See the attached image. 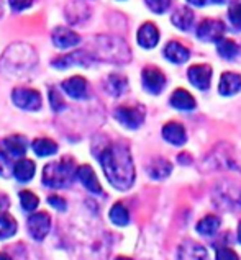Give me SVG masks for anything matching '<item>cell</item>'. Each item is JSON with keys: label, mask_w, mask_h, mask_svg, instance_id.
Returning <instances> with one entry per match:
<instances>
[{"label": "cell", "mask_w": 241, "mask_h": 260, "mask_svg": "<svg viewBox=\"0 0 241 260\" xmlns=\"http://www.w3.org/2000/svg\"><path fill=\"white\" fill-rule=\"evenodd\" d=\"M212 2H213V4H223L225 0H212Z\"/></svg>", "instance_id": "7bdbcfd3"}, {"label": "cell", "mask_w": 241, "mask_h": 260, "mask_svg": "<svg viewBox=\"0 0 241 260\" xmlns=\"http://www.w3.org/2000/svg\"><path fill=\"white\" fill-rule=\"evenodd\" d=\"M48 203L55 208V210L58 211H64L66 210V200H63L61 197H56V195H52L48 198Z\"/></svg>", "instance_id": "74e56055"}, {"label": "cell", "mask_w": 241, "mask_h": 260, "mask_svg": "<svg viewBox=\"0 0 241 260\" xmlns=\"http://www.w3.org/2000/svg\"><path fill=\"white\" fill-rule=\"evenodd\" d=\"M110 219L117 226H126L130 222V213L122 203H115L110 210Z\"/></svg>", "instance_id": "f1b7e54d"}, {"label": "cell", "mask_w": 241, "mask_h": 260, "mask_svg": "<svg viewBox=\"0 0 241 260\" xmlns=\"http://www.w3.org/2000/svg\"><path fill=\"white\" fill-rule=\"evenodd\" d=\"M218 228H220V219H218V216H215V214H207L205 218H202L199 221L197 233L210 237L218 231Z\"/></svg>", "instance_id": "cb8c5ba5"}, {"label": "cell", "mask_w": 241, "mask_h": 260, "mask_svg": "<svg viewBox=\"0 0 241 260\" xmlns=\"http://www.w3.org/2000/svg\"><path fill=\"white\" fill-rule=\"evenodd\" d=\"M187 2H191L192 5H197V7H202L203 4L207 2V0H187Z\"/></svg>", "instance_id": "f35d334b"}, {"label": "cell", "mask_w": 241, "mask_h": 260, "mask_svg": "<svg viewBox=\"0 0 241 260\" xmlns=\"http://www.w3.org/2000/svg\"><path fill=\"white\" fill-rule=\"evenodd\" d=\"M159 41V31L153 23H145L138 29V43L140 46L151 49Z\"/></svg>", "instance_id": "d6986e66"}, {"label": "cell", "mask_w": 241, "mask_h": 260, "mask_svg": "<svg viewBox=\"0 0 241 260\" xmlns=\"http://www.w3.org/2000/svg\"><path fill=\"white\" fill-rule=\"evenodd\" d=\"M172 170V166L171 162H168L166 159H161L157 157L151 162V166L148 167V172L149 175H151L153 178H156V180H161V178H166Z\"/></svg>", "instance_id": "d4e9b609"}, {"label": "cell", "mask_w": 241, "mask_h": 260, "mask_svg": "<svg viewBox=\"0 0 241 260\" xmlns=\"http://www.w3.org/2000/svg\"><path fill=\"white\" fill-rule=\"evenodd\" d=\"M36 64V54L28 44H15L0 59V71L7 76H21Z\"/></svg>", "instance_id": "7a4b0ae2"}, {"label": "cell", "mask_w": 241, "mask_h": 260, "mask_svg": "<svg viewBox=\"0 0 241 260\" xmlns=\"http://www.w3.org/2000/svg\"><path fill=\"white\" fill-rule=\"evenodd\" d=\"M141 79H143V85H145L146 90L149 93H154V95L161 93L164 85H166L164 74L157 68H154V66H148V68L143 69Z\"/></svg>", "instance_id": "ba28073f"}, {"label": "cell", "mask_w": 241, "mask_h": 260, "mask_svg": "<svg viewBox=\"0 0 241 260\" xmlns=\"http://www.w3.org/2000/svg\"><path fill=\"white\" fill-rule=\"evenodd\" d=\"M146 4L154 13H164L169 9L171 0H146Z\"/></svg>", "instance_id": "836d02e7"}, {"label": "cell", "mask_w": 241, "mask_h": 260, "mask_svg": "<svg viewBox=\"0 0 241 260\" xmlns=\"http://www.w3.org/2000/svg\"><path fill=\"white\" fill-rule=\"evenodd\" d=\"M107 92L112 93V95H122L125 90H126V87H128V80L126 77L123 76H118V74H112V76L107 79Z\"/></svg>", "instance_id": "83f0119b"}, {"label": "cell", "mask_w": 241, "mask_h": 260, "mask_svg": "<svg viewBox=\"0 0 241 260\" xmlns=\"http://www.w3.org/2000/svg\"><path fill=\"white\" fill-rule=\"evenodd\" d=\"M2 147L9 157H23L26 152V141L21 136H10L2 141Z\"/></svg>", "instance_id": "ac0fdd59"}, {"label": "cell", "mask_w": 241, "mask_h": 260, "mask_svg": "<svg viewBox=\"0 0 241 260\" xmlns=\"http://www.w3.org/2000/svg\"><path fill=\"white\" fill-rule=\"evenodd\" d=\"M177 260H208V254L202 244L185 239L177 249Z\"/></svg>", "instance_id": "30bf717a"}, {"label": "cell", "mask_w": 241, "mask_h": 260, "mask_svg": "<svg viewBox=\"0 0 241 260\" xmlns=\"http://www.w3.org/2000/svg\"><path fill=\"white\" fill-rule=\"evenodd\" d=\"M77 175V169L71 157H64L59 162L48 164L43 170V183L51 188H63L67 187L74 177Z\"/></svg>", "instance_id": "3957f363"}, {"label": "cell", "mask_w": 241, "mask_h": 260, "mask_svg": "<svg viewBox=\"0 0 241 260\" xmlns=\"http://www.w3.org/2000/svg\"><path fill=\"white\" fill-rule=\"evenodd\" d=\"M0 260H12L10 255H7L5 252H0Z\"/></svg>", "instance_id": "ab89813d"}, {"label": "cell", "mask_w": 241, "mask_h": 260, "mask_svg": "<svg viewBox=\"0 0 241 260\" xmlns=\"http://www.w3.org/2000/svg\"><path fill=\"white\" fill-rule=\"evenodd\" d=\"M187 76L194 87H197L199 90H207L212 80V68L207 64H195L189 68Z\"/></svg>", "instance_id": "8fae6325"}, {"label": "cell", "mask_w": 241, "mask_h": 260, "mask_svg": "<svg viewBox=\"0 0 241 260\" xmlns=\"http://www.w3.org/2000/svg\"><path fill=\"white\" fill-rule=\"evenodd\" d=\"M33 151L40 157H46V155H52L58 152V144L52 139L40 138L33 141Z\"/></svg>", "instance_id": "484cf974"}, {"label": "cell", "mask_w": 241, "mask_h": 260, "mask_svg": "<svg viewBox=\"0 0 241 260\" xmlns=\"http://www.w3.org/2000/svg\"><path fill=\"white\" fill-rule=\"evenodd\" d=\"M228 18L231 21V25L241 29V0H236L235 4L230 7L228 10Z\"/></svg>", "instance_id": "1f68e13d"}, {"label": "cell", "mask_w": 241, "mask_h": 260, "mask_svg": "<svg viewBox=\"0 0 241 260\" xmlns=\"http://www.w3.org/2000/svg\"><path fill=\"white\" fill-rule=\"evenodd\" d=\"M100 166L109 182L118 190H128L135 182V166L125 144H110L99 155Z\"/></svg>", "instance_id": "6da1fadb"}, {"label": "cell", "mask_w": 241, "mask_h": 260, "mask_svg": "<svg viewBox=\"0 0 241 260\" xmlns=\"http://www.w3.org/2000/svg\"><path fill=\"white\" fill-rule=\"evenodd\" d=\"M115 118L126 128L135 129L145 121V110L141 107H120L115 110Z\"/></svg>", "instance_id": "8992f818"}, {"label": "cell", "mask_w": 241, "mask_h": 260, "mask_svg": "<svg viewBox=\"0 0 241 260\" xmlns=\"http://www.w3.org/2000/svg\"><path fill=\"white\" fill-rule=\"evenodd\" d=\"M51 229V218L48 213L40 211L28 218V231L35 241H43Z\"/></svg>", "instance_id": "52a82bcc"}, {"label": "cell", "mask_w": 241, "mask_h": 260, "mask_svg": "<svg viewBox=\"0 0 241 260\" xmlns=\"http://www.w3.org/2000/svg\"><path fill=\"white\" fill-rule=\"evenodd\" d=\"M172 23H174L179 29H182V31H187V29H191L192 23H194V13L191 9H187V7H182V9L176 10L172 13Z\"/></svg>", "instance_id": "603a6c76"}, {"label": "cell", "mask_w": 241, "mask_h": 260, "mask_svg": "<svg viewBox=\"0 0 241 260\" xmlns=\"http://www.w3.org/2000/svg\"><path fill=\"white\" fill-rule=\"evenodd\" d=\"M163 138L168 141L169 144H174V146H182L185 143V129L184 126L180 123H176V121H171L168 123L163 128Z\"/></svg>", "instance_id": "5bb4252c"}, {"label": "cell", "mask_w": 241, "mask_h": 260, "mask_svg": "<svg viewBox=\"0 0 241 260\" xmlns=\"http://www.w3.org/2000/svg\"><path fill=\"white\" fill-rule=\"evenodd\" d=\"M20 203H21V208H23L25 211H35L40 205V198L36 197L33 191L23 190L20 193Z\"/></svg>", "instance_id": "4dcf8cb0"}, {"label": "cell", "mask_w": 241, "mask_h": 260, "mask_svg": "<svg viewBox=\"0 0 241 260\" xmlns=\"http://www.w3.org/2000/svg\"><path fill=\"white\" fill-rule=\"evenodd\" d=\"M17 233V221L9 213L0 211V239H9Z\"/></svg>", "instance_id": "4316f807"}, {"label": "cell", "mask_w": 241, "mask_h": 260, "mask_svg": "<svg viewBox=\"0 0 241 260\" xmlns=\"http://www.w3.org/2000/svg\"><path fill=\"white\" fill-rule=\"evenodd\" d=\"M52 43H55V46H58L59 49H67V48L77 46L81 43V38H79V35L71 31V29L58 28L55 29V33H52Z\"/></svg>", "instance_id": "4fadbf2b"}, {"label": "cell", "mask_w": 241, "mask_h": 260, "mask_svg": "<svg viewBox=\"0 0 241 260\" xmlns=\"http://www.w3.org/2000/svg\"><path fill=\"white\" fill-rule=\"evenodd\" d=\"M49 103H51V107L55 111H59V110L64 108V102H63L61 96H59L58 90H55V88H51V90H49Z\"/></svg>", "instance_id": "d590c367"}, {"label": "cell", "mask_w": 241, "mask_h": 260, "mask_svg": "<svg viewBox=\"0 0 241 260\" xmlns=\"http://www.w3.org/2000/svg\"><path fill=\"white\" fill-rule=\"evenodd\" d=\"M164 56L169 59L171 62H176V64H182L189 59L191 53L184 44H180L179 41H171L166 44L164 48Z\"/></svg>", "instance_id": "ffe728a7"}, {"label": "cell", "mask_w": 241, "mask_h": 260, "mask_svg": "<svg viewBox=\"0 0 241 260\" xmlns=\"http://www.w3.org/2000/svg\"><path fill=\"white\" fill-rule=\"evenodd\" d=\"M9 4L15 12H20V10L28 9V7H32L33 0H9Z\"/></svg>", "instance_id": "8d00e7d4"}, {"label": "cell", "mask_w": 241, "mask_h": 260, "mask_svg": "<svg viewBox=\"0 0 241 260\" xmlns=\"http://www.w3.org/2000/svg\"><path fill=\"white\" fill-rule=\"evenodd\" d=\"M12 100L18 108L28 111H35L41 107V95L33 88H15Z\"/></svg>", "instance_id": "5b68a950"}, {"label": "cell", "mask_w": 241, "mask_h": 260, "mask_svg": "<svg viewBox=\"0 0 241 260\" xmlns=\"http://www.w3.org/2000/svg\"><path fill=\"white\" fill-rule=\"evenodd\" d=\"M63 90L72 96V99H84V96L87 95V82L84 77L81 76H76V77H71L63 82Z\"/></svg>", "instance_id": "2e32d148"}, {"label": "cell", "mask_w": 241, "mask_h": 260, "mask_svg": "<svg viewBox=\"0 0 241 260\" xmlns=\"http://www.w3.org/2000/svg\"><path fill=\"white\" fill-rule=\"evenodd\" d=\"M225 35V25L218 20H203L197 28L199 40L205 43L218 41Z\"/></svg>", "instance_id": "9c48e42d"}, {"label": "cell", "mask_w": 241, "mask_h": 260, "mask_svg": "<svg viewBox=\"0 0 241 260\" xmlns=\"http://www.w3.org/2000/svg\"><path fill=\"white\" fill-rule=\"evenodd\" d=\"M77 178L84 187L92 191V193H102V187L99 183V178H97L94 169L90 166H81L77 167Z\"/></svg>", "instance_id": "e0dca14e"}, {"label": "cell", "mask_w": 241, "mask_h": 260, "mask_svg": "<svg viewBox=\"0 0 241 260\" xmlns=\"http://www.w3.org/2000/svg\"><path fill=\"white\" fill-rule=\"evenodd\" d=\"M115 260H131V258H128V257H117Z\"/></svg>", "instance_id": "b9f144b4"}, {"label": "cell", "mask_w": 241, "mask_h": 260, "mask_svg": "<svg viewBox=\"0 0 241 260\" xmlns=\"http://www.w3.org/2000/svg\"><path fill=\"white\" fill-rule=\"evenodd\" d=\"M95 43H97V53L103 59H109L112 62H126L130 59V49L118 38L99 36Z\"/></svg>", "instance_id": "277c9868"}, {"label": "cell", "mask_w": 241, "mask_h": 260, "mask_svg": "<svg viewBox=\"0 0 241 260\" xmlns=\"http://www.w3.org/2000/svg\"><path fill=\"white\" fill-rule=\"evenodd\" d=\"M35 162L30 159H20L17 164L13 166V175L20 182H28L32 180L35 175Z\"/></svg>", "instance_id": "44dd1931"}, {"label": "cell", "mask_w": 241, "mask_h": 260, "mask_svg": "<svg viewBox=\"0 0 241 260\" xmlns=\"http://www.w3.org/2000/svg\"><path fill=\"white\" fill-rule=\"evenodd\" d=\"M241 90V76L235 72H225L220 77V84H218V92L222 95H235Z\"/></svg>", "instance_id": "9a60e30c"}, {"label": "cell", "mask_w": 241, "mask_h": 260, "mask_svg": "<svg viewBox=\"0 0 241 260\" xmlns=\"http://www.w3.org/2000/svg\"><path fill=\"white\" fill-rule=\"evenodd\" d=\"M90 59L92 57H90V54L86 53V51H76V53L58 57L56 61H52V66L58 69H67V68H72V66H89Z\"/></svg>", "instance_id": "7c38bea8"}, {"label": "cell", "mask_w": 241, "mask_h": 260, "mask_svg": "<svg viewBox=\"0 0 241 260\" xmlns=\"http://www.w3.org/2000/svg\"><path fill=\"white\" fill-rule=\"evenodd\" d=\"M217 51L218 54L225 59H233L238 54V46L235 41L227 40V38H220L217 41Z\"/></svg>", "instance_id": "f546056e"}, {"label": "cell", "mask_w": 241, "mask_h": 260, "mask_svg": "<svg viewBox=\"0 0 241 260\" xmlns=\"http://www.w3.org/2000/svg\"><path fill=\"white\" fill-rule=\"evenodd\" d=\"M171 105L177 110H194L195 99L187 90H184V88H177V90L171 95Z\"/></svg>", "instance_id": "7402d4cb"}, {"label": "cell", "mask_w": 241, "mask_h": 260, "mask_svg": "<svg viewBox=\"0 0 241 260\" xmlns=\"http://www.w3.org/2000/svg\"><path fill=\"white\" fill-rule=\"evenodd\" d=\"M215 260H239L238 254L230 247H220L217 250V257Z\"/></svg>", "instance_id": "e575fe53"}, {"label": "cell", "mask_w": 241, "mask_h": 260, "mask_svg": "<svg viewBox=\"0 0 241 260\" xmlns=\"http://www.w3.org/2000/svg\"><path fill=\"white\" fill-rule=\"evenodd\" d=\"M238 241L241 242V222L238 224Z\"/></svg>", "instance_id": "60d3db41"}, {"label": "cell", "mask_w": 241, "mask_h": 260, "mask_svg": "<svg viewBox=\"0 0 241 260\" xmlns=\"http://www.w3.org/2000/svg\"><path fill=\"white\" fill-rule=\"evenodd\" d=\"M10 174H13V169H12V164L9 160V155L0 152V177L9 178Z\"/></svg>", "instance_id": "d6a6232c"}]
</instances>
